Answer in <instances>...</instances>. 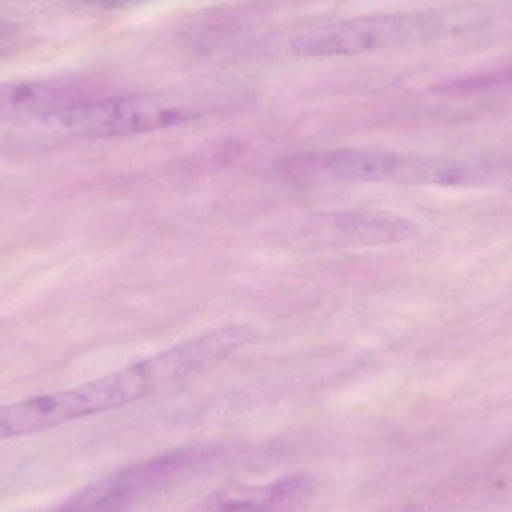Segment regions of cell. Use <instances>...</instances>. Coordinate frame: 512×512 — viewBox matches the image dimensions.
Returning a JSON list of instances; mask_svg holds the SVG:
<instances>
[{"mask_svg": "<svg viewBox=\"0 0 512 512\" xmlns=\"http://www.w3.org/2000/svg\"><path fill=\"white\" fill-rule=\"evenodd\" d=\"M156 390H159L158 382L146 360L80 387L3 405L0 406V441L123 408Z\"/></svg>", "mask_w": 512, "mask_h": 512, "instance_id": "obj_1", "label": "cell"}, {"mask_svg": "<svg viewBox=\"0 0 512 512\" xmlns=\"http://www.w3.org/2000/svg\"><path fill=\"white\" fill-rule=\"evenodd\" d=\"M444 29V18L436 12L369 15L298 36L292 50L303 57L357 56L426 44Z\"/></svg>", "mask_w": 512, "mask_h": 512, "instance_id": "obj_2", "label": "cell"}, {"mask_svg": "<svg viewBox=\"0 0 512 512\" xmlns=\"http://www.w3.org/2000/svg\"><path fill=\"white\" fill-rule=\"evenodd\" d=\"M198 114L200 107L179 96L128 95L77 102L50 123L80 137L113 138L170 128Z\"/></svg>", "mask_w": 512, "mask_h": 512, "instance_id": "obj_3", "label": "cell"}, {"mask_svg": "<svg viewBox=\"0 0 512 512\" xmlns=\"http://www.w3.org/2000/svg\"><path fill=\"white\" fill-rule=\"evenodd\" d=\"M322 168L349 182L457 186L480 182L484 168L456 159L423 158L379 150L348 149L328 153Z\"/></svg>", "mask_w": 512, "mask_h": 512, "instance_id": "obj_4", "label": "cell"}, {"mask_svg": "<svg viewBox=\"0 0 512 512\" xmlns=\"http://www.w3.org/2000/svg\"><path fill=\"white\" fill-rule=\"evenodd\" d=\"M254 337V330L245 325L218 328L149 358V363L161 388L167 387L234 354Z\"/></svg>", "mask_w": 512, "mask_h": 512, "instance_id": "obj_5", "label": "cell"}, {"mask_svg": "<svg viewBox=\"0 0 512 512\" xmlns=\"http://www.w3.org/2000/svg\"><path fill=\"white\" fill-rule=\"evenodd\" d=\"M315 493L306 475H291L261 486H234L213 493L200 512H295Z\"/></svg>", "mask_w": 512, "mask_h": 512, "instance_id": "obj_6", "label": "cell"}, {"mask_svg": "<svg viewBox=\"0 0 512 512\" xmlns=\"http://www.w3.org/2000/svg\"><path fill=\"white\" fill-rule=\"evenodd\" d=\"M83 101L69 92L63 83L50 81H9L0 83V122L45 120Z\"/></svg>", "mask_w": 512, "mask_h": 512, "instance_id": "obj_7", "label": "cell"}, {"mask_svg": "<svg viewBox=\"0 0 512 512\" xmlns=\"http://www.w3.org/2000/svg\"><path fill=\"white\" fill-rule=\"evenodd\" d=\"M336 228L346 236L369 243L402 242L415 234L414 225L406 219L373 212L340 215Z\"/></svg>", "mask_w": 512, "mask_h": 512, "instance_id": "obj_8", "label": "cell"}, {"mask_svg": "<svg viewBox=\"0 0 512 512\" xmlns=\"http://www.w3.org/2000/svg\"><path fill=\"white\" fill-rule=\"evenodd\" d=\"M87 2L99 6H117L123 5V3L138 2V0H87Z\"/></svg>", "mask_w": 512, "mask_h": 512, "instance_id": "obj_9", "label": "cell"}]
</instances>
